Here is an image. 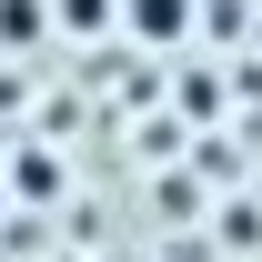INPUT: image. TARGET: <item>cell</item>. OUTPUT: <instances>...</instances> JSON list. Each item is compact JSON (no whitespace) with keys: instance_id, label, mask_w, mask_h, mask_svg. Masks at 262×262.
<instances>
[{"instance_id":"obj_1","label":"cell","mask_w":262,"mask_h":262,"mask_svg":"<svg viewBox=\"0 0 262 262\" xmlns=\"http://www.w3.org/2000/svg\"><path fill=\"white\" fill-rule=\"evenodd\" d=\"M202 20V0H121V31L141 40V51H182Z\"/></svg>"},{"instance_id":"obj_2","label":"cell","mask_w":262,"mask_h":262,"mask_svg":"<svg viewBox=\"0 0 262 262\" xmlns=\"http://www.w3.org/2000/svg\"><path fill=\"white\" fill-rule=\"evenodd\" d=\"M121 0H51V40H111Z\"/></svg>"},{"instance_id":"obj_3","label":"cell","mask_w":262,"mask_h":262,"mask_svg":"<svg viewBox=\"0 0 262 262\" xmlns=\"http://www.w3.org/2000/svg\"><path fill=\"white\" fill-rule=\"evenodd\" d=\"M51 40V0H0V51H40Z\"/></svg>"},{"instance_id":"obj_4","label":"cell","mask_w":262,"mask_h":262,"mask_svg":"<svg viewBox=\"0 0 262 262\" xmlns=\"http://www.w3.org/2000/svg\"><path fill=\"white\" fill-rule=\"evenodd\" d=\"M0 212H10V182H0Z\"/></svg>"}]
</instances>
